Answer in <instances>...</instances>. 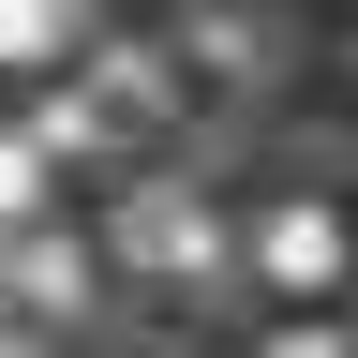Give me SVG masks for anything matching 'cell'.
Segmentation results:
<instances>
[{"label": "cell", "instance_id": "obj_1", "mask_svg": "<svg viewBox=\"0 0 358 358\" xmlns=\"http://www.w3.org/2000/svg\"><path fill=\"white\" fill-rule=\"evenodd\" d=\"M239 254H254L268 299H343V284H358V224H343L329 194H268V209L239 224Z\"/></svg>", "mask_w": 358, "mask_h": 358}, {"label": "cell", "instance_id": "obj_2", "mask_svg": "<svg viewBox=\"0 0 358 358\" xmlns=\"http://www.w3.org/2000/svg\"><path fill=\"white\" fill-rule=\"evenodd\" d=\"M75 313L90 299V254H75V224H15V239H0V313Z\"/></svg>", "mask_w": 358, "mask_h": 358}, {"label": "cell", "instance_id": "obj_3", "mask_svg": "<svg viewBox=\"0 0 358 358\" xmlns=\"http://www.w3.org/2000/svg\"><path fill=\"white\" fill-rule=\"evenodd\" d=\"M75 60H90V105H105V120H164V105H179V60H164V45H120V30H90Z\"/></svg>", "mask_w": 358, "mask_h": 358}, {"label": "cell", "instance_id": "obj_4", "mask_svg": "<svg viewBox=\"0 0 358 358\" xmlns=\"http://www.w3.org/2000/svg\"><path fill=\"white\" fill-rule=\"evenodd\" d=\"M90 30H105L90 0H0V75H45V60H75Z\"/></svg>", "mask_w": 358, "mask_h": 358}, {"label": "cell", "instance_id": "obj_5", "mask_svg": "<svg viewBox=\"0 0 358 358\" xmlns=\"http://www.w3.org/2000/svg\"><path fill=\"white\" fill-rule=\"evenodd\" d=\"M120 254H134V268H209V209H194V194L120 209Z\"/></svg>", "mask_w": 358, "mask_h": 358}, {"label": "cell", "instance_id": "obj_6", "mask_svg": "<svg viewBox=\"0 0 358 358\" xmlns=\"http://www.w3.org/2000/svg\"><path fill=\"white\" fill-rule=\"evenodd\" d=\"M45 194H60V150H45V134H0V239L45 224Z\"/></svg>", "mask_w": 358, "mask_h": 358}, {"label": "cell", "instance_id": "obj_7", "mask_svg": "<svg viewBox=\"0 0 358 358\" xmlns=\"http://www.w3.org/2000/svg\"><path fill=\"white\" fill-rule=\"evenodd\" d=\"M254 358H358V329H329V313H313V299H299V313H284V329H268Z\"/></svg>", "mask_w": 358, "mask_h": 358}, {"label": "cell", "instance_id": "obj_8", "mask_svg": "<svg viewBox=\"0 0 358 358\" xmlns=\"http://www.w3.org/2000/svg\"><path fill=\"white\" fill-rule=\"evenodd\" d=\"M0 358H45V343H30V329H0Z\"/></svg>", "mask_w": 358, "mask_h": 358}]
</instances>
